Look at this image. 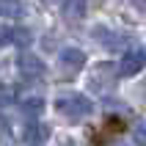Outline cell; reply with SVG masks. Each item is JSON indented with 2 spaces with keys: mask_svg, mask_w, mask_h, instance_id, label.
I'll list each match as a JSON object with an SVG mask.
<instances>
[{
  "mask_svg": "<svg viewBox=\"0 0 146 146\" xmlns=\"http://www.w3.org/2000/svg\"><path fill=\"white\" fill-rule=\"evenodd\" d=\"M55 110L66 119L77 121V119H86L94 110V102L86 94H61V97H55Z\"/></svg>",
  "mask_w": 146,
  "mask_h": 146,
  "instance_id": "6da1fadb",
  "label": "cell"
},
{
  "mask_svg": "<svg viewBox=\"0 0 146 146\" xmlns=\"http://www.w3.org/2000/svg\"><path fill=\"white\" fill-rule=\"evenodd\" d=\"M17 69H19V74L22 77H28V80H41L44 77V72H47V66H44V61H41L39 55H33V52H19V58H17Z\"/></svg>",
  "mask_w": 146,
  "mask_h": 146,
  "instance_id": "7a4b0ae2",
  "label": "cell"
},
{
  "mask_svg": "<svg viewBox=\"0 0 146 146\" xmlns=\"http://www.w3.org/2000/svg\"><path fill=\"white\" fill-rule=\"evenodd\" d=\"M58 64H61V69H64L66 74H77L83 66H86V52L77 50V47H66V50H61Z\"/></svg>",
  "mask_w": 146,
  "mask_h": 146,
  "instance_id": "3957f363",
  "label": "cell"
},
{
  "mask_svg": "<svg viewBox=\"0 0 146 146\" xmlns=\"http://www.w3.org/2000/svg\"><path fill=\"white\" fill-rule=\"evenodd\" d=\"M146 64V52H141V50H132V52H124L121 55V64H119V69H121L124 77H132V74H138L141 69H143Z\"/></svg>",
  "mask_w": 146,
  "mask_h": 146,
  "instance_id": "277c9868",
  "label": "cell"
},
{
  "mask_svg": "<svg viewBox=\"0 0 146 146\" xmlns=\"http://www.w3.org/2000/svg\"><path fill=\"white\" fill-rule=\"evenodd\" d=\"M61 11H64V17L69 22H77V19H83L86 11H88V0H64Z\"/></svg>",
  "mask_w": 146,
  "mask_h": 146,
  "instance_id": "5b68a950",
  "label": "cell"
},
{
  "mask_svg": "<svg viewBox=\"0 0 146 146\" xmlns=\"http://www.w3.org/2000/svg\"><path fill=\"white\" fill-rule=\"evenodd\" d=\"M25 138L31 141V143H41V141L50 138V127L41 121H28V127H25Z\"/></svg>",
  "mask_w": 146,
  "mask_h": 146,
  "instance_id": "8992f818",
  "label": "cell"
},
{
  "mask_svg": "<svg viewBox=\"0 0 146 146\" xmlns=\"http://www.w3.org/2000/svg\"><path fill=\"white\" fill-rule=\"evenodd\" d=\"M0 14L11 17V19H19L25 14V3L22 0H0Z\"/></svg>",
  "mask_w": 146,
  "mask_h": 146,
  "instance_id": "52a82bcc",
  "label": "cell"
},
{
  "mask_svg": "<svg viewBox=\"0 0 146 146\" xmlns=\"http://www.w3.org/2000/svg\"><path fill=\"white\" fill-rule=\"evenodd\" d=\"M41 110H44V99L41 97H31V99L22 102V113L25 116H39Z\"/></svg>",
  "mask_w": 146,
  "mask_h": 146,
  "instance_id": "ba28073f",
  "label": "cell"
},
{
  "mask_svg": "<svg viewBox=\"0 0 146 146\" xmlns=\"http://www.w3.org/2000/svg\"><path fill=\"white\" fill-rule=\"evenodd\" d=\"M31 41H33V36H31V31H28V28H14V33H11V44L31 47Z\"/></svg>",
  "mask_w": 146,
  "mask_h": 146,
  "instance_id": "9c48e42d",
  "label": "cell"
},
{
  "mask_svg": "<svg viewBox=\"0 0 146 146\" xmlns=\"http://www.w3.org/2000/svg\"><path fill=\"white\" fill-rule=\"evenodd\" d=\"M17 102V88L14 86H0V108Z\"/></svg>",
  "mask_w": 146,
  "mask_h": 146,
  "instance_id": "30bf717a",
  "label": "cell"
},
{
  "mask_svg": "<svg viewBox=\"0 0 146 146\" xmlns=\"http://www.w3.org/2000/svg\"><path fill=\"white\" fill-rule=\"evenodd\" d=\"M11 33H14L11 25H0V44H11Z\"/></svg>",
  "mask_w": 146,
  "mask_h": 146,
  "instance_id": "8fae6325",
  "label": "cell"
},
{
  "mask_svg": "<svg viewBox=\"0 0 146 146\" xmlns=\"http://www.w3.org/2000/svg\"><path fill=\"white\" fill-rule=\"evenodd\" d=\"M138 132H141V135H146V121H143V127H141V130H138Z\"/></svg>",
  "mask_w": 146,
  "mask_h": 146,
  "instance_id": "7c38bea8",
  "label": "cell"
},
{
  "mask_svg": "<svg viewBox=\"0 0 146 146\" xmlns=\"http://www.w3.org/2000/svg\"><path fill=\"white\" fill-rule=\"evenodd\" d=\"M47 3H55V0H47Z\"/></svg>",
  "mask_w": 146,
  "mask_h": 146,
  "instance_id": "4fadbf2b",
  "label": "cell"
}]
</instances>
